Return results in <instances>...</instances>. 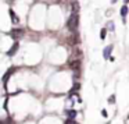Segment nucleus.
Here are the masks:
<instances>
[{"mask_svg":"<svg viewBox=\"0 0 129 124\" xmlns=\"http://www.w3.org/2000/svg\"><path fill=\"white\" fill-rule=\"evenodd\" d=\"M111 50H112V45H110V46H107L106 49H104V57H106V59H108V57H110Z\"/></svg>","mask_w":129,"mask_h":124,"instance_id":"6","label":"nucleus"},{"mask_svg":"<svg viewBox=\"0 0 129 124\" xmlns=\"http://www.w3.org/2000/svg\"><path fill=\"white\" fill-rule=\"evenodd\" d=\"M125 1H126V3H128V1H129V0H125Z\"/></svg>","mask_w":129,"mask_h":124,"instance_id":"13","label":"nucleus"},{"mask_svg":"<svg viewBox=\"0 0 129 124\" xmlns=\"http://www.w3.org/2000/svg\"><path fill=\"white\" fill-rule=\"evenodd\" d=\"M17 50H18V43L15 42V43H14V46L11 47V49H10L9 52H7V55H9V56H14V55H15V52H17Z\"/></svg>","mask_w":129,"mask_h":124,"instance_id":"4","label":"nucleus"},{"mask_svg":"<svg viewBox=\"0 0 129 124\" xmlns=\"http://www.w3.org/2000/svg\"><path fill=\"white\" fill-rule=\"evenodd\" d=\"M106 38V29H101V39Z\"/></svg>","mask_w":129,"mask_h":124,"instance_id":"12","label":"nucleus"},{"mask_svg":"<svg viewBox=\"0 0 129 124\" xmlns=\"http://www.w3.org/2000/svg\"><path fill=\"white\" fill-rule=\"evenodd\" d=\"M78 10H79V4H78L76 1H75V3L72 4V13H76Z\"/></svg>","mask_w":129,"mask_h":124,"instance_id":"9","label":"nucleus"},{"mask_svg":"<svg viewBox=\"0 0 129 124\" xmlns=\"http://www.w3.org/2000/svg\"><path fill=\"white\" fill-rule=\"evenodd\" d=\"M67 116H68L69 119H75V116H76V111H75V110H68V111H67Z\"/></svg>","mask_w":129,"mask_h":124,"instance_id":"8","label":"nucleus"},{"mask_svg":"<svg viewBox=\"0 0 129 124\" xmlns=\"http://www.w3.org/2000/svg\"><path fill=\"white\" fill-rule=\"evenodd\" d=\"M11 38L18 41V39H21L24 36V29H20V28H15V29H11Z\"/></svg>","mask_w":129,"mask_h":124,"instance_id":"2","label":"nucleus"},{"mask_svg":"<svg viewBox=\"0 0 129 124\" xmlns=\"http://www.w3.org/2000/svg\"><path fill=\"white\" fill-rule=\"evenodd\" d=\"M108 102H110V103H114V102H115V96H114V95H111V96L108 98Z\"/></svg>","mask_w":129,"mask_h":124,"instance_id":"11","label":"nucleus"},{"mask_svg":"<svg viewBox=\"0 0 129 124\" xmlns=\"http://www.w3.org/2000/svg\"><path fill=\"white\" fill-rule=\"evenodd\" d=\"M126 14H128V6H122V9H121V15H122V17H126Z\"/></svg>","mask_w":129,"mask_h":124,"instance_id":"7","label":"nucleus"},{"mask_svg":"<svg viewBox=\"0 0 129 124\" xmlns=\"http://www.w3.org/2000/svg\"><path fill=\"white\" fill-rule=\"evenodd\" d=\"M9 13H10V17H11V20H13V22H14V24H18V22H20V18L17 17V14L14 13L13 10H10Z\"/></svg>","mask_w":129,"mask_h":124,"instance_id":"3","label":"nucleus"},{"mask_svg":"<svg viewBox=\"0 0 129 124\" xmlns=\"http://www.w3.org/2000/svg\"><path fill=\"white\" fill-rule=\"evenodd\" d=\"M64 124H78V123H76V121H75L74 119H67Z\"/></svg>","mask_w":129,"mask_h":124,"instance_id":"10","label":"nucleus"},{"mask_svg":"<svg viewBox=\"0 0 129 124\" xmlns=\"http://www.w3.org/2000/svg\"><path fill=\"white\" fill-rule=\"evenodd\" d=\"M14 70H15V69H10L9 71L6 73V75H4V77H3V82H4V85H6V82H7V80H9V78H10V75H11V74L14 73Z\"/></svg>","mask_w":129,"mask_h":124,"instance_id":"5","label":"nucleus"},{"mask_svg":"<svg viewBox=\"0 0 129 124\" xmlns=\"http://www.w3.org/2000/svg\"><path fill=\"white\" fill-rule=\"evenodd\" d=\"M78 24H79V17H78L76 13H72L69 15L68 21H67V27H68L69 31H75L78 28Z\"/></svg>","mask_w":129,"mask_h":124,"instance_id":"1","label":"nucleus"}]
</instances>
